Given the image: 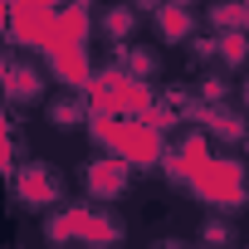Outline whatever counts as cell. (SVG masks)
I'll return each mask as SVG.
<instances>
[{
	"label": "cell",
	"mask_w": 249,
	"mask_h": 249,
	"mask_svg": "<svg viewBox=\"0 0 249 249\" xmlns=\"http://www.w3.org/2000/svg\"><path fill=\"white\" fill-rule=\"evenodd\" d=\"M10 171H15V117L0 103V176H10Z\"/></svg>",
	"instance_id": "16"
},
{
	"label": "cell",
	"mask_w": 249,
	"mask_h": 249,
	"mask_svg": "<svg viewBox=\"0 0 249 249\" xmlns=\"http://www.w3.org/2000/svg\"><path fill=\"white\" fill-rule=\"evenodd\" d=\"M127 186H132V171L122 166L117 157H93V161H83V196H88L93 205L122 200V196H127Z\"/></svg>",
	"instance_id": "7"
},
{
	"label": "cell",
	"mask_w": 249,
	"mask_h": 249,
	"mask_svg": "<svg viewBox=\"0 0 249 249\" xmlns=\"http://www.w3.org/2000/svg\"><path fill=\"white\" fill-rule=\"evenodd\" d=\"M239 35H249V5H239Z\"/></svg>",
	"instance_id": "21"
},
{
	"label": "cell",
	"mask_w": 249,
	"mask_h": 249,
	"mask_svg": "<svg viewBox=\"0 0 249 249\" xmlns=\"http://www.w3.org/2000/svg\"><path fill=\"white\" fill-rule=\"evenodd\" d=\"M5 15H10V5H0V35H5Z\"/></svg>",
	"instance_id": "23"
},
{
	"label": "cell",
	"mask_w": 249,
	"mask_h": 249,
	"mask_svg": "<svg viewBox=\"0 0 249 249\" xmlns=\"http://www.w3.org/2000/svg\"><path fill=\"white\" fill-rule=\"evenodd\" d=\"M196 93L205 98V107H225V98H230V78H220V73H205Z\"/></svg>",
	"instance_id": "17"
},
{
	"label": "cell",
	"mask_w": 249,
	"mask_h": 249,
	"mask_svg": "<svg viewBox=\"0 0 249 249\" xmlns=\"http://www.w3.org/2000/svg\"><path fill=\"white\" fill-rule=\"evenodd\" d=\"M147 249H186V239H176V234H161V239H152Z\"/></svg>",
	"instance_id": "20"
},
{
	"label": "cell",
	"mask_w": 249,
	"mask_h": 249,
	"mask_svg": "<svg viewBox=\"0 0 249 249\" xmlns=\"http://www.w3.org/2000/svg\"><path fill=\"white\" fill-rule=\"evenodd\" d=\"M196 200L210 205V210H225V215H239L249 205V166L239 157H210L200 166V176L191 181Z\"/></svg>",
	"instance_id": "3"
},
{
	"label": "cell",
	"mask_w": 249,
	"mask_h": 249,
	"mask_svg": "<svg viewBox=\"0 0 249 249\" xmlns=\"http://www.w3.org/2000/svg\"><path fill=\"white\" fill-rule=\"evenodd\" d=\"M5 73H10V59H5V49H0V83H5Z\"/></svg>",
	"instance_id": "22"
},
{
	"label": "cell",
	"mask_w": 249,
	"mask_h": 249,
	"mask_svg": "<svg viewBox=\"0 0 249 249\" xmlns=\"http://www.w3.org/2000/svg\"><path fill=\"white\" fill-rule=\"evenodd\" d=\"M152 25H157L161 44H191L196 39V15L186 5H157L152 10Z\"/></svg>",
	"instance_id": "11"
},
{
	"label": "cell",
	"mask_w": 249,
	"mask_h": 249,
	"mask_svg": "<svg viewBox=\"0 0 249 249\" xmlns=\"http://www.w3.org/2000/svg\"><path fill=\"white\" fill-rule=\"evenodd\" d=\"M44 59H49V73H54L69 93H83V88H88V78H93L88 44H64V39H49Z\"/></svg>",
	"instance_id": "8"
},
{
	"label": "cell",
	"mask_w": 249,
	"mask_h": 249,
	"mask_svg": "<svg viewBox=\"0 0 249 249\" xmlns=\"http://www.w3.org/2000/svg\"><path fill=\"white\" fill-rule=\"evenodd\" d=\"M0 98H5L10 107H30V103H39V98H44V73H39L30 59L10 64L5 83H0Z\"/></svg>",
	"instance_id": "9"
},
{
	"label": "cell",
	"mask_w": 249,
	"mask_h": 249,
	"mask_svg": "<svg viewBox=\"0 0 249 249\" xmlns=\"http://www.w3.org/2000/svg\"><path fill=\"white\" fill-rule=\"evenodd\" d=\"M5 39L25 44V49H49L54 39V5H44V0H25V5H10L5 15Z\"/></svg>",
	"instance_id": "6"
},
{
	"label": "cell",
	"mask_w": 249,
	"mask_h": 249,
	"mask_svg": "<svg viewBox=\"0 0 249 249\" xmlns=\"http://www.w3.org/2000/svg\"><path fill=\"white\" fill-rule=\"evenodd\" d=\"M88 137L103 157H117L127 171H152L166 152V137H157L147 122L137 117H103V112H88Z\"/></svg>",
	"instance_id": "1"
},
{
	"label": "cell",
	"mask_w": 249,
	"mask_h": 249,
	"mask_svg": "<svg viewBox=\"0 0 249 249\" xmlns=\"http://www.w3.org/2000/svg\"><path fill=\"white\" fill-rule=\"evenodd\" d=\"M239 98H244V107H249V78H244V88H239Z\"/></svg>",
	"instance_id": "24"
},
{
	"label": "cell",
	"mask_w": 249,
	"mask_h": 249,
	"mask_svg": "<svg viewBox=\"0 0 249 249\" xmlns=\"http://www.w3.org/2000/svg\"><path fill=\"white\" fill-rule=\"evenodd\" d=\"M200 239H205V249H230L234 244V230H230V220H205Z\"/></svg>",
	"instance_id": "18"
},
{
	"label": "cell",
	"mask_w": 249,
	"mask_h": 249,
	"mask_svg": "<svg viewBox=\"0 0 249 249\" xmlns=\"http://www.w3.org/2000/svg\"><path fill=\"white\" fill-rule=\"evenodd\" d=\"M112 69H117V73H127V78H137V83H152V78L161 73V54L147 49V44H122Z\"/></svg>",
	"instance_id": "12"
},
{
	"label": "cell",
	"mask_w": 249,
	"mask_h": 249,
	"mask_svg": "<svg viewBox=\"0 0 249 249\" xmlns=\"http://www.w3.org/2000/svg\"><path fill=\"white\" fill-rule=\"evenodd\" d=\"M210 157H215L210 137H205L200 127H191V132H181V137H176V142L161 152V161H157V166L166 171V181H171V186H191Z\"/></svg>",
	"instance_id": "5"
},
{
	"label": "cell",
	"mask_w": 249,
	"mask_h": 249,
	"mask_svg": "<svg viewBox=\"0 0 249 249\" xmlns=\"http://www.w3.org/2000/svg\"><path fill=\"white\" fill-rule=\"evenodd\" d=\"M210 25H215V35L239 30V5H215V10H210Z\"/></svg>",
	"instance_id": "19"
},
{
	"label": "cell",
	"mask_w": 249,
	"mask_h": 249,
	"mask_svg": "<svg viewBox=\"0 0 249 249\" xmlns=\"http://www.w3.org/2000/svg\"><path fill=\"white\" fill-rule=\"evenodd\" d=\"M210 39H215V59H220L225 69H244V64H249V35L230 30V35H210Z\"/></svg>",
	"instance_id": "15"
},
{
	"label": "cell",
	"mask_w": 249,
	"mask_h": 249,
	"mask_svg": "<svg viewBox=\"0 0 249 249\" xmlns=\"http://www.w3.org/2000/svg\"><path fill=\"white\" fill-rule=\"evenodd\" d=\"M196 122H200V132L215 142H244L249 137V122L234 112V107H196Z\"/></svg>",
	"instance_id": "10"
},
{
	"label": "cell",
	"mask_w": 249,
	"mask_h": 249,
	"mask_svg": "<svg viewBox=\"0 0 249 249\" xmlns=\"http://www.w3.org/2000/svg\"><path fill=\"white\" fill-rule=\"evenodd\" d=\"M122 234L127 230H122L107 210H98V205H59L44 220L49 249H117Z\"/></svg>",
	"instance_id": "2"
},
{
	"label": "cell",
	"mask_w": 249,
	"mask_h": 249,
	"mask_svg": "<svg viewBox=\"0 0 249 249\" xmlns=\"http://www.w3.org/2000/svg\"><path fill=\"white\" fill-rule=\"evenodd\" d=\"M10 186H15L20 205H30V210H59V200H64V176H59V166H49V161H39V157H30L25 166H15V171H10Z\"/></svg>",
	"instance_id": "4"
},
{
	"label": "cell",
	"mask_w": 249,
	"mask_h": 249,
	"mask_svg": "<svg viewBox=\"0 0 249 249\" xmlns=\"http://www.w3.org/2000/svg\"><path fill=\"white\" fill-rule=\"evenodd\" d=\"M93 25H98L117 49H122V44H137V10H127V5H107V10H98Z\"/></svg>",
	"instance_id": "13"
},
{
	"label": "cell",
	"mask_w": 249,
	"mask_h": 249,
	"mask_svg": "<svg viewBox=\"0 0 249 249\" xmlns=\"http://www.w3.org/2000/svg\"><path fill=\"white\" fill-rule=\"evenodd\" d=\"M83 122H88V107H83V98H78V93H69V98H54V103H49V127L73 132V127H83Z\"/></svg>",
	"instance_id": "14"
}]
</instances>
